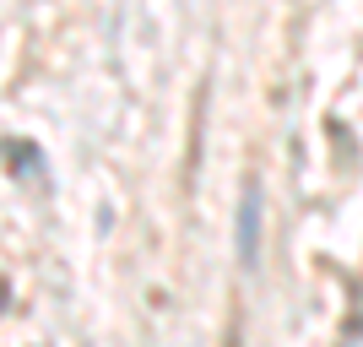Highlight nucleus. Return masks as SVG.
I'll use <instances>...</instances> for the list:
<instances>
[{"label": "nucleus", "mask_w": 363, "mask_h": 347, "mask_svg": "<svg viewBox=\"0 0 363 347\" xmlns=\"http://www.w3.org/2000/svg\"><path fill=\"white\" fill-rule=\"evenodd\" d=\"M233 244H239V266L255 272L260 266V180L250 174L239 196V223H233Z\"/></svg>", "instance_id": "f257e3e1"}, {"label": "nucleus", "mask_w": 363, "mask_h": 347, "mask_svg": "<svg viewBox=\"0 0 363 347\" xmlns=\"http://www.w3.org/2000/svg\"><path fill=\"white\" fill-rule=\"evenodd\" d=\"M223 347H244V326H239V315H228V331H223Z\"/></svg>", "instance_id": "f03ea898"}]
</instances>
